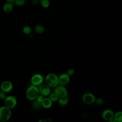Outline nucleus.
<instances>
[{"label": "nucleus", "instance_id": "423d86ee", "mask_svg": "<svg viewBox=\"0 0 122 122\" xmlns=\"http://www.w3.org/2000/svg\"><path fill=\"white\" fill-rule=\"evenodd\" d=\"M44 78L42 75L39 73H36L32 75L30 79L31 85L38 87L43 82Z\"/></svg>", "mask_w": 122, "mask_h": 122}, {"label": "nucleus", "instance_id": "f257e3e1", "mask_svg": "<svg viewBox=\"0 0 122 122\" xmlns=\"http://www.w3.org/2000/svg\"><path fill=\"white\" fill-rule=\"evenodd\" d=\"M39 94V92L38 87L33 85L29 87L26 92V98L31 101L36 99Z\"/></svg>", "mask_w": 122, "mask_h": 122}, {"label": "nucleus", "instance_id": "39448f33", "mask_svg": "<svg viewBox=\"0 0 122 122\" xmlns=\"http://www.w3.org/2000/svg\"><path fill=\"white\" fill-rule=\"evenodd\" d=\"M96 98L92 93L87 92L84 93L82 97L83 102L87 105H91L95 102Z\"/></svg>", "mask_w": 122, "mask_h": 122}, {"label": "nucleus", "instance_id": "2eb2a0df", "mask_svg": "<svg viewBox=\"0 0 122 122\" xmlns=\"http://www.w3.org/2000/svg\"><path fill=\"white\" fill-rule=\"evenodd\" d=\"M32 101V107L34 110H39L42 107L41 102H39L36 99H35Z\"/></svg>", "mask_w": 122, "mask_h": 122}, {"label": "nucleus", "instance_id": "1a4fd4ad", "mask_svg": "<svg viewBox=\"0 0 122 122\" xmlns=\"http://www.w3.org/2000/svg\"><path fill=\"white\" fill-rule=\"evenodd\" d=\"M0 89L6 93H8L12 90L13 84L10 81H4L0 84Z\"/></svg>", "mask_w": 122, "mask_h": 122}, {"label": "nucleus", "instance_id": "f03ea898", "mask_svg": "<svg viewBox=\"0 0 122 122\" xmlns=\"http://www.w3.org/2000/svg\"><path fill=\"white\" fill-rule=\"evenodd\" d=\"M46 84L51 88H54L59 85L58 76L53 73L48 74L45 79Z\"/></svg>", "mask_w": 122, "mask_h": 122}, {"label": "nucleus", "instance_id": "f8f14e48", "mask_svg": "<svg viewBox=\"0 0 122 122\" xmlns=\"http://www.w3.org/2000/svg\"><path fill=\"white\" fill-rule=\"evenodd\" d=\"M13 3L9 2H6L3 5L2 9L4 12L6 13H10L13 9Z\"/></svg>", "mask_w": 122, "mask_h": 122}, {"label": "nucleus", "instance_id": "c85d7f7f", "mask_svg": "<svg viewBox=\"0 0 122 122\" xmlns=\"http://www.w3.org/2000/svg\"></svg>", "mask_w": 122, "mask_h": 122}, {"label": "nucleus", "instance_id": "4be33fe9", "mask_svg": "<svg viewBox=\"0 0 122 122\" xmlns=\"http://www.w3.org/2000/svg\"><path fill=\"white\" fill-rule=\"evenodd\" d=\"M95 102L96 103V104H97L98 105H102L104 103V100L102 98H100V97L97 98H96Z\"/></svg>", "mask_w": 122, "mask_h": 122}, {"label": "nucleus", "instance_id": "f3484780", "mask_svg": "<svg viewBox=\"0 0 122 122\" xmlns=\"http://www.w3.org/2000/svg\"><path fill=\"white\" fill-rule=\"evenodd\" d=\"M113 119L115 122H121L122 121V112L118 111L116 112L113 115Z\"/></svg>", "mask_w": 122, "mask_h": 122}, {"label": "nucleus", "instance_id": "20e7f679", "mask_svg": "<svg viewBox=\"0 0 122 122\" xmlns=\"http://www.w3.org/2000/svg\"><path fill=\"white\" fill-rule=\"evenodd\" d=\"M3 101L4 105L11 110L14 108L17 104V100L13 95L7 96Z\"/></svg>", "mask_w": 122, "mask_h": 122}, {"label": "nucleus", "instance_id": "5701e85b", "mask_svg": "<svg viewBox=\"0 0 122 122\" xmlns=\"http://www.w3.org/2000/svg\"><path fill=\"white\" fill-rule=\"evenodd\" d=\"M6 96V93L1 90H0V100H4Z\"/></svg>", "mask_w": 122, "mask_h": 122}, {"label": "nucleus", "instance_id": "cd10ccee", "mask_svg": "<svg viewBox=\"0 0 122 122\" xmlns=\"http://www.w3.org/2000/svg\"><path fill=\"white\" fill-rule=\"evenodd\" d=\"M39 122H47V121L46 120H44V119H41V120H39V121H38Z\"/></svg>", "mask_w": 122, "mask_h": 122}, {"label": "nucleus", "instance_id": "9b49d317", "mask_svg": "<svg viewBox=\"0 0 122 122\" xmlns=\"http://www.w3.org/2000/svg\"><path fill=\"white\" fill-rule=\"evenodd\" d=\"M113 112L110 109H105L102 113V119L109 122L113 118Z\"/></svg>", "mask_w": 122, "mask_h": 122}, {"label": "nucleus", "instance_id": "0eeeda50", "mask_svg": "<svg viewBox=\"0 0 122 122\" xmlns=\"http://www.w3.org/2000/svg\"><path fill=\"white\" fill-rule=\"evenodd\" d=\"M54 92L57 95L58 97H63L67 96L68 95V92L65 86L59 84L54 87Z\"/></svg>", "mask_w": 122, "mask_h": 122}, {"label": "nucleus", "instance_id": "a878e982", "mask_svg": "<svg viewBox=\"0 0 122 122\" xmlns=\"http://www.w3.org/2000/svg\"><path fill=\"white\" fill-rule=\"evenodd\" d=\"M31 4L35 6L39 3V0H31Z\"/></svg>", "mask_w": 122, "mask_h": 122}, {"label": "nucleus", "instance_id": "bb28decb", "mask_svg": "<svg viewBox=\"0 0 122 122\" xmlns=\"http://www.w3.org/2000/svg\"><path fill=\"white\" fill-rule=\"evenodd\" d=\"M5 0L7 2H11V3H13L14 1H15V0Z\"/></svg>", "mask_w": 122, "mask_h": 122}, {"label": "nucleus", "instance_id": "ddd939ff", "mask_svg": "<svg viewBox=\"0 0 122 122\" xmlns=\"http://www.w3.org/2000/svg\"><path fill=\"white\" fill-rule=\"evenodd\" d=\"M52 102L49 98H44L41 102L42 107L45 109H49L52 106Z\"/></svg>", "mask_w": 122, "mask_h": 122}, {"label": "nucleus", "instance_id": "a211bd4d", "mask_svg": "<svg viewBox=\"0 0 122 122\" xmlns=\"http://www.w3.org/2000/svg\"><path fill=\"white\" fill-rule=\"evenodd\" d=\"M39 3L42 7L47 9L50 5V0H39Z\"/></svg>", "mask_w": 122, "mask_h": 122}, {"label": "nucleus", "instance_id": "aec40b11", "mask_svg": "<svg viewBox=\"0 0 122 122\" xmlns=\"http://www.w3.org/2000/svg\"><path fill=\"white\" fill-rule=\"evenodd\" d=\"M49 96V98L51 99V100L52 102H56L58 101L59 97L54 92L51 93Z\"/></svg>", "mask_w": 122, "mask_h": 122}, {"label": "nucleus", "instance_id": "6ab92c4d", "mask_svg": "<svg viewBox=\"0 0 122 122\" xmlns=\"http://www.w3.org/2000/svg\"><path fill=\"white\" fill-rule=\"evenodd\" d=\"M22 31L25 34H30L31 32V28L29 26H25L22 29Z\"/></svg>", "mask_w": 122, "mask_h": 122}, {"label": "nucleus", "instance_id": "412c9836", "mask_svg": "<svg viewBox=\"0 0 122 122\" xmlns=\"http://www.w3.org/2000/svg\"><path fill=\"white\" fill-rule=\"evenodd\" d=\"M26 0H15L13 4L17 6H22L24 5L26 2Z\"/></svg>", "mask_w": 122, "mask_h": 122}, {"label": "nucleus", "instance_id": "dca6fc26", "mask_svg": "<svg viewBox=\"0 0 122 122\" xmlns=\"http://www.w3.org/2000/svg\"><path fill=\"white\" fill-rule=\"evenodd\" d=\"M34 30L36 33H38V34H41L44 32V27L42 25L39 24H37L35 26V27L34 28Z\"/></svg>", "mask_w": 122, "mask_h": 122}, {"label": "nucleus", "instance_id": "b1692460", "mask_svg": "<svg viewBox=\"0 0 122 122\" xmlns=\"http://www.w3.org/2000/svg\"><path fill=\"white\" fill-rule=\"evenodd\" d=\"M43 99H44V96H43V95H42L39 94L38 95V96L37 97V98H36V99L37 101H38L39 102H41L42 101V100H43Z\"/></svg>", "mask_w": 122, "mask_h": 122}, {"label": "nucleus", "instance_id": "6e6552de", "mask_svg": "<svg viewBox=\"0 0 122 122\" xmlns=\"http://www.w3.org/2000/svg\"><path fill=\"white\" fill-rule=\"evenodd\" d=\"M39 94L43 96H48L51 93V87L47 84H41L38 87Z\"/></svg>", "mask_w": 122, "mask_h": 122}, {"label": "nucleus", "instance_id": "c756f323", "mask_svg": "<svg viewBox=\"0 0 122 122\" xmlns=\"http://www.w3.org/2000/svg\"></svg>", "mask_w": 122, "mask_h": 122}, {"label": "nucleus", "instance_id": "393cba45", "mask_svg": "<svg viewBox=\"0 0 122 122\" xmlns=\"http://www.w3.org/2000/svg\"><path fill=\"white\" fill-rule=\"evenodd\" d=\"M74 72V71L73 69H69L68 71H67V73L69 75V76H71V75H72L73 74Z\"/></svg>", "mask_w": 122, "mask_h": 122}, {"label": "nucleus", "instance_id": "7ed1b4c3", "mask_svg": "<svg viewBox=\"0 0 122 122\" xmlns=\"http://www.w3.org/2000/svg\"><path fill=\"white\" fill-rule=\"evenodd\" d=\"M11 116V111L6 106H0V121L5 122L9 121Z\"/></svg>", "mask_w": 122, "mask_h": 122}, {"label": "nucleus", "instance_id": "4468645a", "mask_svg": "<svg viewBox=\"0 0 122 122\" xmlns=\"http://www.w3.org/2000/svg\"><path fill=\"white\" fill-rule=\"evenodd\" d=\"M57 101L60 105L65 106L67 105L69 102V98L68 96L59 97Z\"/></svg>", "mask_w": 122, "mask_h": 122}, {"label": "nucleus", "instance_id": "9d476101", "mask_svg": "<svg viewBox=\"0 0 122 122\" xmlns=\"http://www.w3.org/2000/svg\"><path fill=\"white\" fill-rule=\"evenodd\" d=\"M70 76L67 73H63L58 76L59 84L65 86L70 81Z\"/></svg>", "mask_w": 122, "mask_h": 122}]
</instances>
